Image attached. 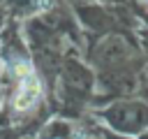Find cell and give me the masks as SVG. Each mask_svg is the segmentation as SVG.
<instances>
[{"instance_id": "6da1fadb", "label": "cell", "mask_w": 148, "mask_h": 139, "mask_svg": "<svg viewBox=\"0 0 148 139\" xmlns=\"http://www.w3.org/2000/svg\"><path fill=\"white\" fill-rule=\"evenodd\" d=\"M39 93H42V86H39L37 76H35V74L23 76V79L18 81L16 93H14V109H16V111H25V109H30V107L37 102Z\"/></svg>"}, {"instance_id": "7a4b0ae2", "label": "cell", "mask_w": 148, "mask_h": 139, "mask_svg": "<svg viewBox=\"0 0 148 139\" xmlns=\"http://www.w3.org/2000/svg\"><path fill=\"white\" fill-rule=\"evenodd\" d=\"M14 74H16L18 79H23V76L32 74V67H30V63H28V60H18V63L14 65Z\"/></svg>"}]
</instances>
